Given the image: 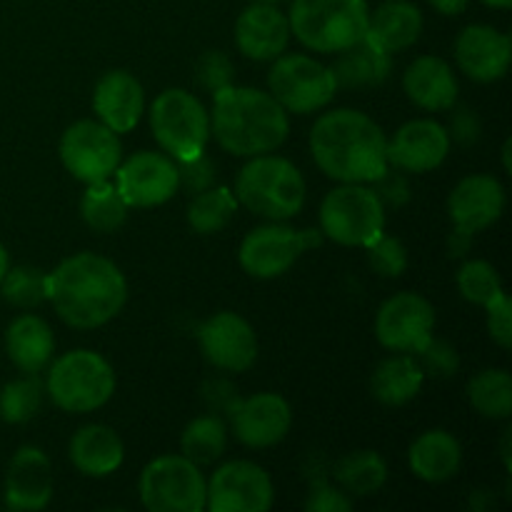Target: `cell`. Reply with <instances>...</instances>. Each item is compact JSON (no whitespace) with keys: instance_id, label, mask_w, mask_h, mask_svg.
Segmentation results:
<instances>
[{"instance_id":"cell-1","label":"cell","mask_w":512,"mask_h":512,"mask_svg":"<svg viewBox=\"0 0 512 512\" xmlns=\"http://www.w3.org/2000/svg\"><path fill=\"white\" fill-rule=\"evenodd\" d=\"M45 300L70 328L93 330L123 310L128 283L113 260L78 253L65 258L53 273H45Z\"/></svg>"},{"instance_id":"cell-2","label":"cell","mask_w":512,"mask_h":512,"mask_svg":"<svg viewBox=\"0 0 512 512\" xmlns=\"http://www.w3.org/2000/svg\"><path fill=\"white\" fill-rule=\"evenodd\" d=\"M315 165L338 183H375L388 170V138L370 115L340 108L310 130Z\"/></svg>"},{"instance_id":"cell-3","label":"cell","mask_w":512,"mask_h":512,"mask_svg":"<svg viewBox=\"0 0 512 512\" xmlns=\"http://www.w3.org/2000/svg\"><path fill=\"white\" fill-rule=\"evenodd\" d=\"M210 133L218 145L240 158H255L278 150L290 133L283 105L258 88L225 85L213 93Z\"/></svg>"},{"instance_id":"cell-4","label":"cell","mask_w":512,"mask_h":512,"mask_svg":"<svg viewBox=\"0 0 512 512\" xmlns=\"http://www.w3.org/2000/svg\"><path fill=\"white\" fill-rule=\"evenodd\" d=\"M305 178L288 158L255 155L235 178V200L250 213L268 220H288L303 210Z\"/></svg>"},{"instance_id":"cell-5","label":"cell","mask_w":512,"mask_h":512,"mask_svg":"<svg viewBox=\"0 0 512 512\" xmlns=\"http://www.w3.org/2000/svg\"><path fill=\"white\" fill-rule=\"evenodd\" d=\"M365 0H293L290 33L315 53H340L368 33Z\"/></svg>"},{"instance_id":"cell-6","label":"cell","mask_w":512,"mask_h":512,"mask_svg":"<svg viewBox=\"0 0 512 512\" xmlns=\"http://www.w3.org/2000/svg\"><path fill=\"white\" fill-rule=\"evenodd\" d=\"M45 388L65 413H93L113 398V365L93 350H70L53 363Z\"/></svg>"},{"instance_id":"cell-7","label":"cell","mask_w":512,"mask_h":512,"mask_svg":"<svg viewBox=\"0 0 512 512\" xmlns=\"http://www.w3.org/2000/svg\"><path fill=\"white\" fill-rule=\"evenodd\" d=\"M155 140L173 160H190L205 153L210 140V113L183 88L163 90L150 105Z\"/></svg>"},{"instance_id":"cell-8","label":"cell","mask_w":512,"mask_h":512,"mask_svg":"<svg viewBox=\"0 0 512 512\" xmlns=\"http://www.w3.org/2000/svg\"><path fill=\"white\" fill-rule=\"evenodd\" d=\"M323 235L350 248H368L385 230V203L365 183H343L320 205Z\"/></svg>"},{"instance_id":"cell-9","label":"cell","mask_w":512,"mask_h":512,"mask_svg":"<svg viewBox=\"0 0 512 512\" xmlns=\"http://www.w3.org/2000/svg\"><path fill=\"white\" fill-rule=\"evenodd\" d=\"M270 95L283 105L285 113L308 115L318 113L333 103L338 93V80L333 68L318 63L310 55L293 53L278 55L268 75Z\"/></svg>"},{"instance_id":"cell-10","label":"cell","mask_w":512,"mask_h":512,"mask_svg":"<svg viewBox=\"0 0 512 512\" xmlns=\"http://www.w3.org/2000/svg\"><path fill=\"white\" fill-rule=\"evenodd\" d=\"M205 490L200 465L185 455H160L140 473V500L150 512H203Z\"/></svg>"},{"instance_id":"cell-11","label":"cell","mask_w":512,"mask_h":512,"mask_svg":"<svg viewBox=\"0 0 512 512\" xmlns=\"http://www.w3.org/2000/svg\"><path fill=\"white\" fill-rule=\"evenodd\" d=\"M320 240L323 238L318 230H295L275 223L260 225L243 238L238 260L253 278L273 280L288 273L305 250L318 248Z\"/></svg>"},{"instance_id":"cell-12","label":"cell","mask_w":512,"mask_h":512,"mask_svg":"<svg viewBox=\"0 0 512 512\" xmlns=\"http://www.w3.org/2000/svg\"><path fill=\"white\" fill-rule=\"evenodd\" d=\"M123 158L118 133L100 120H78L60 138V160L80 183H100L115 173Z\"/></svg>"},{"instance_id":"cell-13","label":"cell","mask_w":512,"mask_h":512,"mask_svg":"<svg viewBox=\"0 0 512 512\" xmlns=\"http://www.w3.org/2000/svg\"><path fill=\"white\" fill-rule=\"evenodd\" d=\"M275 488L270 475L250 460L220 465L205 490L210 512H265L270 510Z\"/></svg>"},{"instance_id":"cell-14","label":"cell","mask_w":512,"mask_h":512,"mask_svg":"<svg viewBox=\"0 0 512 512\" xmlns=\"http://www.w3.org/2000/svg\"><path fill=\"white\" fill-rule=\"evenodd\" d=\"M435 328V308L418 293H398L385 300L375 318L380 345L395 353H418Z\"/></svg>"},{"instance_id":"cell-15","label":"cell","mask_w":512,"mask_h":512,"mask_svg":"<svg viewBox=\"0 0 512 512\" xmlns=\"http://www.w3.org/2000/svg\"><path fill=\"white\" fill-rule=\"evenodd\" d=\"M115 188L128 208H155L178 193V165L163 153H135L115 168Z\"/></svg>"},{"instance_id":"cell-16","label":"cell","mask_w":512,"mask_h":512,"mask_svg":"<svg viewBox=\"0 0 512 512\" xmlns=\"http://www.w3.org/2000/svg\"><path fill=\"white\" fill-rule=\"evenodd\" d=\"M198 343L205 360L220 370L243 373L258 358V338L243 315L215 313L198 328Z\"/></svg>"},{"instance_id":"cell-17","label":"cell","mask_w":512,"mask_h":512,"mask_svg":"<svg viewBox=\"0 0 512 512\" xmlns=\"http://www.w3.org/2000/svg\"><path fill=\"white\" fill-rule=\"evenodd\" d=\"M235 438L248 448L278 445L293 425V410L278 393H255L250 398L233 400L228 408Z\"/></svg>"},{"instance_id":"cell-18","label":"cell","mask_w":512,"mask_h":512,"mask_svg":"<svg viewBox=\"0 0 512 512\" xmlns=\"http://www.w3.org/2000/svg\"><path fill=\"white\" fill-rule=\"evenodd\" d=\"M450 153L448 128L430 118H418L405 123L388 140V163L408 173H428L443 165Z\"/></svg>"},{"instance_id":"cell-19","label":"cell","mask_w":512,"mask_h":512,"mask_svg":"<svg viewBox=\"0 0 512 512\" xmlns=\"http://www.w3.org/2000/svg\"><path fill=\"white\" fill-rule=\"evenodd\" d=\"M505 210V188L493 175H468L448 198L450 220L463 233H480L498 223Z\"/></svg>"},{"instance_id":"cell-20","label":"cell","mask_w":512,"mask_h":512,"mask_svg":"<svg viewBox=\"0 0 512 512\" xmlns=\"http://www.w3.org/2000/svg\"><path fill=\"white\" fill-rule=\"evenodd\" d=\"M455 60L468 78L493 83L508 73L512 43L493 25H468L455 40Z\"/></svg>"},{"instance_id":"cell-21","label":"cell","mask_w":512,"mask_h":512,"mask_svg":"<svg viewBox=\"0 0 512 512\" xmlns=\"http://www.w3.org/2000/svg\"><path fill=\"white\" fill-rule=\"evenodd\" d=\"M53 498V468L40 448H20L5 475V505L10 510L35 512L48 508Z\"/></svg>"},{"instance_id":"cell-22","label":"cell","mask_w":512,"mask_h":512,"mask_svg":"<svg viewBox=\"0 0 512 512\" xmlns=\"http://www.w3.org/2000/svg\"><path fill=\"white\" fill-rule=\"evenodd\" d=\"M288 15L275 3H253L238 15L235 43L250 60H275L290 43Z\"/></svg>"},{"instance_id":"cell-23","label":"cell","mask_w":512,"mask_h":512,"mask_svg":"<svg viewBox=\"0 0 512 512\" xmlns=\"http://www.w3.org/2000/svg\"><path fill=\"white\" fill-rule=\"evenodd\" d=\"M93 110L113 133H130L145 113L143 85L128 70H110L95 85Z\"/></svg>"},{"instance_id":"cell-24","label":"cell","mask_w":512,"mask_h":512,"mask_svg":"<svg viewBox=\"0 0 512 512\" xmlns=\"http://www.w3.org/2000/svg\"><path fill=\"white\" fill-rule=\"evenodd\" d=\"M408 98L423 110H450L458 100V78L438 55H420L403 75Z\"/></svg>"},{"instance_id":"cell-25","label":"cell","mask_w":512,"mask_h":512,"mask_svg":"<svg viewBox=\"0 0 512 512\" xmlns=\"http://www.w3.org/2000/svg\"><path fill=\"white\" fill-rule=\"evenodd\" d=\"M5 350L15 368L38 375L53 360L55 335L50 325L38 315H18L5 330Z\"/></svg>"},{"instance_id":"cell-26","label":"cell","mask_w":512,"mask_h":512,"mask_svg":"<svg viewBox=\"0 0 512 512\" xmlns=\"http://www.w3.org/2000/svg\"><path fill=\"white\" fill-rule=\"evenodd\" d=\"M125 448L120 435L108 425H85L70 440V460L78 473L105 478L123 465Z\"/></svg>"},{"instance_id":"cell-27","label":"cell","mask_w":512,"mask_h":512,"mask_svg":"<svg viewBox=\"0 0 512 512\" xmlns=\"http://www.w3.org/2000/svg\"><path fill=\"white\" fill-rule=\"evenodd\" d=\"M408 463L415 478L425 483H445L458 475L463 448L448 430H428L410 445Z\"/></svg>"},{"instance_id":"cell-28","label":"cell","mask_w":512,"mask_h":512,"mask_svg":"<svg viewBox=\"0 0 512 512\" xmlns=\"http://www.w3.org/2000/svg\"><path fill=\"white\" fill-rule=\"evenodd\" d=\"M423 33V13L408 0H388L370 13L368 35L388 53L410 48Z\"/></svg>"},{"instance_id":"cell-29","label":"cell","mask_w":512,"mask_h":512,"mask_svg":"<svg viewBox=\"0 0 512 512\" xmlns=\"http://www.w3.org/2000/svg\"><path fill=\"white\" fill-rule=\"evenodd\" d=\"M393 60L385 48H380L368 33L363 40L353 43L350 48L340 50V58L335 63L333 73L338 85L345 88H368V85H380L388 78Z\"/></svg>"},{"instance_id":"cell-30","label":"cell","mask_w":512,"mask_h":512,"mask_svg":"<svg viewBox=\"0 0 512 512\" xmlns=\"http://www.w3.org/2000/svg\"><path fill=\"white\" fill-rule=\"evenodd\" d=\"M423 383L425 373L420 368L418 358L403 353L393 355V358H385L375 368L373 380H370V390H373V395L383 405L398 408V405L410 403L420 393Z\"/></svg>"},{"instance_id":"cell-31","label":"cell","mask_w":512,"mask_h":512,"mask_svg":"<svg viewBox=\"0 0 512 512\" xmlns=\"http://www.w3.org/2000/svg\"><path fill=\"white\" fill-rule=\"evenodd\" d=\"M335 480L348 495L368 498L388 480V465L375 450H355L335 463Z\"/></svg>"},{"instance_id":"cell-32","label":"cell","mask_w":512,"mask_h":512,"mask_svg":"<svg viewBox=\"0 0 512 512\" xmlns=\"http://www.w3.org/2000/svg\"><path fill=\"white\" fill-rule=\"evenodd\" d=\"M80 213H83L85 223L98 233H115L128 218V203L113 183L100 180V183L88 185L83 200H80Z\"/></svg>"},{"instance_id":"cell-33","label":"cell","mask_w":512,"mask_h":512,"mask_svg":"<svg viewBox=\"0 0 512 512\" xmlns=\"http://www.w3.org/2000/svg\"><path fill=\"white\" fill-rule=\"evenodd\" d=\"M228 448V428L218 415H200L190 420L180 438V450L195 465H213Z\"/></svg>"},{"instance_id":"cell-34","label":"cell","mask_w":512,"mask_h":512,"mask_svg":"<svg viewBox=\"0 0 512 512\" xmlns=\"http://www.w3.org/2000/svg\"><path fill=\"white\" fill-rule=\"evenodd\" d=\"M238 213V200L235 193L228 188H205L195 193V198L188 205V223L195 233L213 235L220 233L225 225Z\"/></svg>"},{"instance_id":"cell-35","label":"cell","mask_w":512,"mask_h":512,"mask_svg":"<svg viewBox=\"0 0 512 512\" xmlns=\"http://www.w3.org/2000/svg\"><path fill=\"white\" fill-rule=\"evenodd\" d=\"M468 400L483 418L508 420L512 415V378L505 370H483L468 383Z\"/></svg>"},{"instance_id":"cell-36","label":"cell","mask_w":512,"mask_h":512,"mask_svg":"<svg viewBox=\"0 0 512 512\" xmlns=\"http://www.w3.org/2000/svg\"><path fill=\"white\" fill-rule=\"evenodd\" d=\"M40 403H43V385L28 373V378L10 380L0 390V418L10 425H23L35 418Z\"/></svg>"},{"instance_id":"cell-37","label":"cell","mask_w":512,"mask_h":512,"mask_svg":"<svg viewBox=\"0 0 512 512\" xmlns=\"http://www.w3.org/2000/svg\"><path fill=\"white\" fill-rule=\"evenodd\" d=\"M0 295L15 308H35L45 300V273L28 265L8 268L0 280Z\"/></svg>"},{"instance_id":"cell-38","label":"cell","mask_w":512,"mask_h":512,"mask_svg":"<svg viewBox=\"0 0 512 512\" xmlns=\"http://www.w3.org/2000/svg\"><path fill=\"white\" fill-rule=\"evenodd\" d=\"M458 290L468 303L485 308L495 295L503 293V283L495 265H490L488 260H468L458 270Z\"/></svg>"},{"instance_id":"cell-39","label":"cell","mask_w":512,"mask_h":512,"mask_svg":"<svg viewBox=\"0 0 512 512\" xmlns=\"http://www.w3.org/2000/svg\"><path fill=\"white\" fill-rule=\"evenodd\" d=\"M368 263L383 278H398L408 268V250L398 238L383 233L368 245Z\"/></svg>"},{"instance_id":"cell-40","label":"cell","mask_w":512,"mask_h":512,"mask_svg":"<svg viewBox=\"0 0 512 512\" xmlns=\"http://www.w3.org/2000/svg\"><path fill=\"white\" fill-rule=\"evenodd\" d=\"M415 355H418V363L425 375L450 378V375L458 373V365H460L458 350H455L450 343H445V340L430 338Z\"/></svg>"},{"instance_id":"cell-41","label":"cell","mask_w":512,"mask_h":512,"mask_svg":"<svg viewBox=\"0 0 512 512\" xmlns=\"http://www.w3.org/2000/svg\"><path fill=\"white\" fill-rule=\"evenodd\" d=\"M195 70H198L200 85H203L205 90H210V93H218L220 88L230 85L235 78L233 60H230L223 50H208V53L200 55Z\"/></svg>"},{"instance_id":"cell-42","label":"cell","mask_w":512,"mask_h":512,"mask_svg":"<svg viewBox=\"0 0 512 512\" xmlns=\"http://www.w3.org/2000/svg\"><path fill=\"white\" fill-rule=\"evenodd\" d=\"M353 508V500L348 498V493L335 485H330L325 478L310 480V493L305 500V510L313 512H348Z\"/></svg>"},{"instance_id":"cell-43","label":"cell","mask_w":512,"mask_h":512,"mask_svg":"<svg viewBox=\"0 0 512 512\" xmlns=\"http://www.w3.org/2000/svg\"><path fill=\"white\" fill-rule=\"evenodd\" d=\"M488 333L495 343L500 345L503 350H510L512 345V303L508 298V293H498L488 305Z\"/></svg>"},{"instance_id":"cell-44","label":"cell","mask_w":512,"mask_h":512,"mask_svg":"<svg viewBox=\"0 0 512 512\" xmlns=\"http://www.w3.org/2000/svg\"><path fill=\"white\" fill-rule=\"evenodd\" d=\"M175 165H178L180 188L190 190V193H200L215 183V163L205 153L190 160H175Z\"/></svg>"},{"instance_id":"cell-45","label":"cell","mask_w":512,"mask_h":512,"mask_svg":"<svg viewBox=\"0 0 512 512\" xmlns=\"http://www.w3.org/2000/svg\"><path fill=\"white\" fill-rule=\"evenodd\" d=\"M450 140H458V143L470 145L480 138V118L473 110H458V113L450 118Z\"/></svg>"},{"instance_id":"cell-46","label":"cell","mask_w":512,"mask_h":512,"mask_svg":"<svg viewBox=\"0 0 512 512\" xmlns=\"http://www.w3.org/2000/svg\"><path fill=\"white\" fill-rule=\"evenodd\" d=\"M375 183H378V190H375V193H378V198L383 200V203L403 205V203H408V200H410L408 183H405L400 175L390 173V170H385V173L380 175Z\"/></svg>"},{"instance_id":"cell-47","label":"cell","mask_w":512,"mask_h":512,"mask_svg":"<svg viewBox=\"0 0 512 512\" xmlns=\"http://www.w3.org/2000/svg\"><path fill=\"white\" fill-rule=\"evenodd\" d=\"M440 15H460L468 10L470 0H428Z\"/></svg>"},{"instance_id":"cell-48","label":"cell","mask_w":512,"mask_h":512,"mask_svg":"<svg viewBox=\"0 0 512 512\" xmlns=\"http://www.w3.org/2000/svg\"><path fill=\"white\" fill-rule=\"evenodd\" d=\"M470 238H473V235L463 233V230L455 228L453 238H450V255H453V258H460V255H465V250L470 248Z\"/></svg>"},{"instance_id":"cell-49","label":"cell","mask_w":512,"mask_h":512,"mask_svg":"<svg viewBox=\"0 0 512 512\" xmlns=\"http://www.w3.org/2000/svg\"><path fill=\"white\" fill-rule=\"evenodd\" d=\"M8 268H10V258H8V250L3 248V245H0V280H3V275L8 273Z\"/></svg>"},{"instance_id":"cell-50","label":"cell","mask_w":512,"mask_h":512,"mask_svg":"<svg viewBox=\"0 0 512 512\" xmlns=\"http://www.w3.org/2000/svg\"><path fill=\"white\" fill-rule=\"evenodd\" d=\"M503 460L510 468V430H505V438H503Z\"/></svg>"},{"instance_id":"cell-51","label":"cell","mask_w":512,"mask_h":512,"mask_svg":"<svg viewBox=\"0 0 512 512\" xmlns=\"http://www.w3.org/2000/svg\"><path fill=\"white\" fill-rule=\"evenodd\" d=\"M485 5H490V8H498V10H508L512 5V0H483Z\"/></svg>"},{"instance_id":"cell-52","label":"cell","mask_w":512,"mask_h":512,"mask_svg":"<svg viewBox=\"0 0 512 512\" xmlns=\"http://www.w3.org/2000/svg\"><path fill=\"white\" fill-rule=\"evenodd\" d=\"M510 145H512V140L508 138L505 140V145H503V165H505V170H512V165H510Z\"/></svg>"},{"instance_id":"cell-53","label":"cell","mask_w":512,"mask_h":512,"mask_svg":"<svg viewBox=\"0 0 512 512\" xmlns=\"http://www.w3.org/2000/svg\"><path fill=\"white\" fill-rule=\"evenodd\" d=\"M253 3H283V0H253Z\"/></svg>"}]
</instances>
